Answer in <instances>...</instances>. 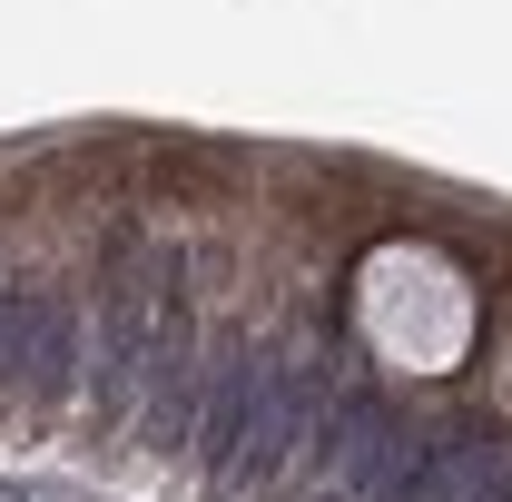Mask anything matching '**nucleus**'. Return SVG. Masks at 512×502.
Here are the masks:
<instances>
[{"label":"nucleus","mask_w":512,"mask_h":502,"mask_svg":"<svg viewBox=\"0 0 512 502\" xmlns=\"http://www.w3.org/2000/svg\"><path fill=\"white\" fill-rule=\"evenodd\" d=\"M503 453H483V434H424L404 453V473L384 483V502H463Z\"/></svg>","instance_id":"1"},{"label":"nucleus","mask_w":512,"mask_h":502,"mask_svg":"<svg viewBox=\"0 0 512 502\" xmlns=\"http://www.w3.org/2000/svg\"><path fill=\"white\" fill-rule=\"evenodd\" d=\"M79 375H89V325H79V306L40 296V315H30V384H40V394L60 404Z\"/></svg>","instance_id":"2"},{"label":"nucleus","mask_w":512,"mask_h":502,"mask_svg":"<svg viewBox=\"0 0 512 502\" xmlns=\"http://www.w3.org/2000/svg\"><path fill=\"white\" fill-rule=\"evenodd\" d=\"M316 502H345V493H316Z\"/></svg>","instance_id":"3"}]
</instances>
